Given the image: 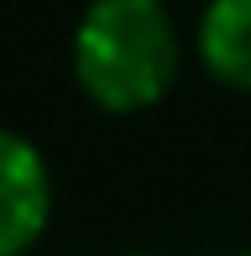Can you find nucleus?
Listing matches in <instances>:
<instances>
[{
  "label": "nucleus",
  "mask_w": 251,
  "mask_h": 256,
  "mask_svg": "<svg viewBox=\"0 0 251 256\" xmlns=\"http://www.w3.org/2000/svg\"><path fill=\"white\" fill-rule=\"evenodd\" d=\"M126 256H146V251H126Z\"/></svg>",
  "instance_id": "nucleus-4"
},
{
  "label": "nucleus",
  "mask_w": 251,
  "mask_h": 256,
  "mask_svg": "<svg viewBox=\"0 0 251 256\" xmlns=\"http://www.w3.org/2000/svg\"><path fill=\"white\" fill-rule=\"evenodd\" d=\"M52 209V178L42 152L16 131H0V256H21L42 236Z\"/></svg>",
  "instance_id": "nucleus-2"
},
{
  "label": "nucleus",
  "mask_w": 251,
  "mask_h": 256,
  "mask_svg": "<svg viewBox=\"0 0 251 256\" xmlns=\"http://www.w3.org/2000/svg\"><path fill=\"white\" fill-rule=\"evenodd\" d=\"M199 52L220 84L251 89V0H210L204 6Z\"/></svg>",
  "instance_id": "nucleus-3"
},
{
  "label": "nucleus",
  "mask_w": 251,
  "mask_h": 256,
  "mask_svg": "<svg viewBox=\"0 0 251 256\" xmlns=\"http://www.w3.org/2000/svg\"><path fill=\"white\" fill-rule=\"evenodd\" d=\"M74 74L105 110L162 100L178 74V32L162 0H94L74 32Z\"/></svg>",
  "instance_id": "nucleus-1"
}]
</instances>
